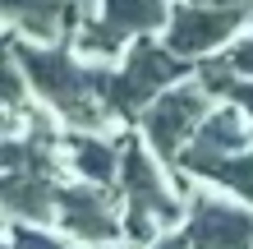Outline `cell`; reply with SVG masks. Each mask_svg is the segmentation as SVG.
Wrapping results in <instances>:
<instances>
[{
  "label": "cell",
  "instance_id": "30bf717a",
  "mask_svg": "<svg viewBox=\"0 0 253 249\" xmlns=\"http://www.w3.org/2000/svg\"><path fill=\"white\" fill-rule=\"evenodd\" d=\"M65 166L79 180L120 185L125 166V129H65Z\"/></svg>",
  "mask_w": 253,
  "mask_h": 249
},
{
  "label": "cell",
  "instance_id": "8992f818",
  "mask_svg": "<svg viewBox=\"0 0 253 249\" xmlns=\"http://www.w3.org/2000/svg\"><path fill=\"white\" fill-rule=\"evenodd\" d=\"M69 240H79L83 249H125V199L120 185H97L69 175L60 189V222Z\"/></svg>",
  "mask_w": 253,
  "mask_h": 249
},
{
  "label": "cell",
  "instance_id": "9c48e42d",
  "mask_svg": "<svg viewBox=\"0 0 253 249\" xmlns=\"http://www.w3.org/2000/svg\"><path fill=\"white\" fill-rule=\"evenodd\" d=\"M0 5H5V33L33 42H69L97 0H0Z\"/></svg>",
  "mask_w": 253,
  "mask_h": 249
},
{
  "label": "cell",
  "instance_id": "7a4b0ae2",
  "mask_svg": "<svg viewBox=\"0 0 253 249\" xmlns=\"http://www.w3.org/2000/svg\"><path fill=\"white\" fill-rule=\"evenodd\" d=\"M120 199H125V236L129 245H152L157 236L184 226L189 217V194L170 166L147 148L138 129H125V166H120Z\"/></svg>",
  "mask_w": 253,
  "mask_h": 249
},
{
  "label": "cell",
  "instance_id": "3957f363",
  "mask_svg": "<svg viewBox=\"0 0 253 249\" xmlns=\"http://www.w3.org/2000/svg\"><path fill=\"white\" fill-rule=\"evenodd\" d=\"M189 74H198V60L170 51L166 42H161V33L138 37L120 60H97L101 97H106V106L115 111V120H120L125 129H133L143 120V111L152 106L170 83H180Z\"/></svg>",
  "mask_w": 253,
  "mask_h": 249
},
{
  "label": "cell",
  "instance_id": "5b68a950",
  "mask_svg": "<svg viewBox=\"0 0 253 249\" xmlns=\"http://www.w3.org/2000/svg\"><path fill=\"white\" fill-rule=\"evenodd\" d=\"M212 106H216V93L198 74H189L180 83H170L166 93L143 111V120L133 125V129H138V134L147 139V148L175 171V162L184 157V148L193 143V134H198L203 120L212 115Z\"/></svg>",
  "mask_w": 253,
  "mask_h": 249
},
{
  "label": "cell",
  "instance_id": "52a82bcc",
  "mask_svg": "<svg viewBox=\"0 0 253 249\" xmlns=\"http://www.w3.org/2000/svg\"><path fill=\"white\" fill-rule=\"evenodd\" d=\"M175 180L189 194L184 231L193 249H253V208L240 194L207 180H189V175H175Z\"/></svg>",
  "mask_w": 253,
  "mask_h": 249
},
{
  "label": "cell",
  "instance_id": "277c9868",
  "mask_svg": "<svg viewBox=\"0 0 253 249\" xmlns=\"http://www.w3.org/2000/svg\"><path fill=\"white\" fill-rule=\"evenodd\" d=\"M175 0H97L74 28V47L87 60H120L138 37L166 33Z\"/></svg>",
  "mask_w": 253,
  "mask_h": 249
},
{
  "label": "cell",
  "instance_id": "4fadbf2b",
  "mask_svg": "<svg viewBox=\"0 0 253 249\" xmlns=\"http://www.w3.org/2000/svg\"><path fill=\"white\" fill-rule=\"evenodd\" d=\"M138 249H193V240L184 226H175V231H166V236H157L152 245H138Z\"/></svg>",
  "mask_w": 253,
  "mask_h": 249
},
{
  "label": "cell",
  "instance_id": "6da1fadb",
  "mask_svg": "<svg viewBox=\"0 0 253 249\" xmlns=\"http://www.w3.org/2000/svg\"><path fill=\"white\" fill-rule=\"evenodd\" d=\"M5 47L23 60L28 79H33V97L65 129H115L120 125L115 111L106 106V97H101L97 60L79 55L74 42H33V37L5 33Z\"/></svg>",
  "mask_w": 253,
  "mask_h": 249
},
{
  "label": "cell",
  "instance_id": "5bb4252c",
  "mask_svg": "<svg viewBox=\"0 0 253 249\" xmlns=\"http://www.w3.org/2000/svg\"><path fill=\"white\" fill-rule=\"evenodd\" d=\"M198 5H221V9H249V14H253V0H198Z\"/></svg>",
  "mask_w": 253,
  "mask_h": 249
},
{
  "label": "cell",
  "instance_id": "8fae6325",
  "mask_svg": "<svg viewBox=\"0 0 253 249\" xmlns=\"http://www.w3.org/2000/svg\"><path fill=\"white\" fill-rule=\"evenodd\" d=\"M198 79L212 88L216 97H226V101H235V106H244L249 111V120H253V79H244V74H230L226 65L216 60V55H207V60H198Z\"/></svg>",
  "mask_w": 253,
  "mask_h": 249
},
{
  "label": "cell",
  "instance_id": "ba28073f",
  "mask_svg": "<svg viewBox=\"0 0 253 249\" xmlns=\"http://www.w3.org/2000/svg\"><path fill=\"white\" fill-rule=\"evenodd\" d=\"M249 23H253L249 9H221V5H198V0H175V14H170L161 42H166L170 51L189 55V60H207V55L226 51Z\"/></svg>",
  "mask_w": 253,
  "mask_h": 249
},
{
  "label": "cell",
  "instance_id": "7c38bea8",
  "mask_svg": "<svg viewBox=\"0 0 253 249\" xmlns=\"http://www.w3.org/2000/svg\"><path fill=\"white\" fill-rule=\"evenodd\" d=\"M216 60L230 69V74H244V79H253V23L244 28L240 37L230 42L226 51H216Z\"/></svg>",
  "mask_w": 253,
  "mask_h": 249
}]
</instances>
